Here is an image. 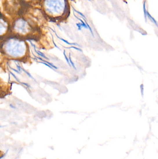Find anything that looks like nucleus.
<instances>
[{
  "mask_svg": "<svg viewBox=\"0 0 158 159\" xmlns=\"http://www.w3.org/2000/svg\"><path fill=\"white\" fill-rule=\"evenodd\" d=\"M39 7L48 21L53 22H63L70 14L69 0H42Z\"/></svg>",
  "mask_w": 158,
  "mask_h": 159,
  "instance_id": "1",
  "label": "nucleus"
},
{
  "mask_svg": "<svg viewBox=\"0 0 158 159\" xmlns=\"http://www.w3.org/2000/svg\"><path fill=\"white\" fill-rule=\"evenodd\" d=\"M21 16L39 30L48 21L39 6H22Z\"/></svg>",
  "mask_w": 158,
  "mask_h": 159,
  "instance_id": "2",
  "label": "nucleus"
},
{
  "mask_svg": "<svg viewBox=\"0 0 158 159\" xmlns=\"http://www.w3.org/2000/svg\"><path fill=\"white\" fill-rule=\"evenodd\" d=\"M10 31L14 36L24 38L35 36L39 30L32 26L22 16H20L11 22Z\"/></svg>",
  "mask_w": 158,
  "mask_h": 159,
  "instance_id": "3",
  "label": "nucleus"
},
{
  "mask_svg": "<svg viewBox=\"0 0 158 159\" xmlns=\"http://www.w3.org/2000/svg\"><path fill=\"white\" fill-rule=\"evenodd\" d=\"M2 5L4 11L3 14H2L5 16L8 15L6 17L9 20V18H11L12 22L21 16L23 6L20 0H3Z\"/></svg>",
  "mask_w": 158,
  "mask_h": 159,
  "instance_id": "4",
  "label": "nucleus"
},
{
  "mask_svg": "<svg viewBox=\"0 0 158 159\" xmlns=\"http://www.w3.org/2000/svg\"><path fill=\"white\" fill-rule=\"evenodd\" d=\"M42 0H20L23 6H39Z\"/></svg>",
  "mask_w": 158,
  "mask_h": 159,
  "instance_id": "5",
  "label": "nucleus"
},
{
  "mask_svg": "<svg viewBox=\"0 0 158 159\" xmlns=\"http://www.w3.org/2000/svg\"><path fill=\"white\" fill-rule=\"evenodd\" d=\"M123 1H124V2H125L126 3H128V2H127V0H122Z\"/></svg>",
  "mask_w": 158,
  "mask_h": 159,
  "instance_id": "6",
  "label": "nucleus"
}]
</instances>
